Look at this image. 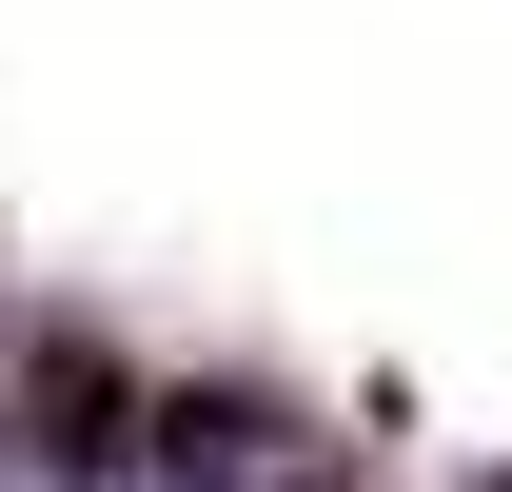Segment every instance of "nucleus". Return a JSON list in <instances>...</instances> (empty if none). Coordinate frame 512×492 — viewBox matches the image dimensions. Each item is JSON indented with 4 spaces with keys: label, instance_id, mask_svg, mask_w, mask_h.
Returning a JSON list of instances; mask_svg holds the SVG:
<instances>
[{
    "label": "nucleus",
    "instance_id": "nucleus-1",
    "mask_svg": "<svg viewBox=\"0 0 512 492\" xmlns=\"http://www.w3.org/2000/svg\"><path fill=\"white\" fill-rule=\"evenodd\" d=\"M40 453H60V473H99V453H119V374L79 355V335L40 355Z\"/></svg>",
    "mask_w": 512,
    "mask_h": 492
}]
</instances>
